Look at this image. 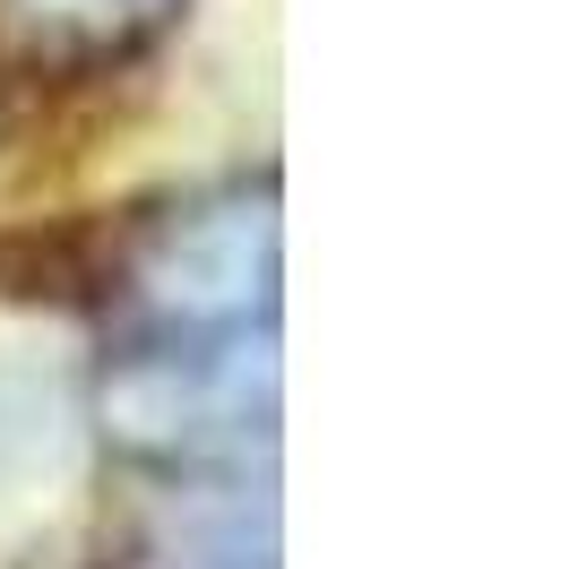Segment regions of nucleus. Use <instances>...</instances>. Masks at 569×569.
Segmentation results:
<instances>
[{
    "label": "nucleus",
    "mask_w": 569,
    "mask_h": 569,
    "mask_svg": "<svg viewBox=\"0 0 569 569\" xmlns=\"http://www.w3.org/2000/svg\"><path fill=\"white\" fill-rule=\"evenodd\" d=\"M268 277H277L268 208L224 199V208L173 216L164 250L147 259V302L181 337H216V328H250V311H268Z\"/></svg>",
    "instance_id": "1"
}]
</instances>
